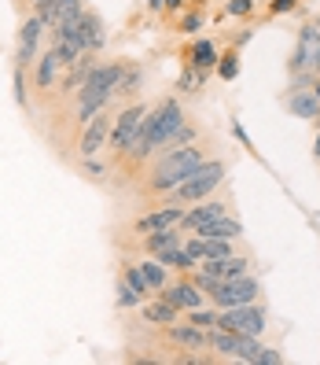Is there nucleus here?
Returning <instances> with one entry per match:
<instances>
[{
    "label": "nucleus",
    "mask_w": 320,
    "mask_h": 365,
    "mask_svg": "<svg viewBox=\"0 0 320 365\" xmlns=\"http://www.w3.org/2000/svg\"><path fill=\"white\" fill-rule=\"evenodd\" d=\"M206 163V155L199 152L196 144H184V148H169V152H162V159L155 163V170H151V178H147V188L151 192H174L191 170L196 166H203Z\"/></svg>",
    "instance_id": "nucleus-1"
},
{
    "label": "nucleus",
    "mask_w": 320,
    "mask_h": 365,
    "mask_svg": "<svg viewBox=\"0 0 320 365\" xmlns=\"http://www.w3.org/2000/svg\"><path fill=\"white\" fill-rule=\"evenodd\" d=\"M225 163H218V159H206L203 166H196L191 174L169 192V203H199V200H206V196H213V188H218L221 181H225Z\"/></svg>",
    "instance_id": "nucleus-2"
},
{
    "label": "nucleus",
    "mask_w": 320,
    "mask_h": 365,
    "mask_svg": "<svg viewBox=\"0 0 320 365\" xmlns=\"http://www.w3.org/2000/svg\"><path fill=\"white\" fill-rule=\"evenodd\" d=\"M210 347L221 351L232 361H247V365H258L262 354V343L258 336H243V332H225V329H210Z\"/></svg>",
    "instance_id": "nucleus-3"
},
{
    "label": "nucleus",
    "mask_w": 320,
    "mask_h": 365,
    "mask_svg": "<svg viewBox=\"0 0 320 365\" xmlns=\"http://www.w3.org/2000/svg\"><path fill=\"white\" fill-rule=\"evenodd\" d=\"M225 332H243V336H262L265 332V310L258 303H243V307H228L218 314V325Z\"/></svg>",
    "instance_id": "nucleus-4"
},
{
    "label": "nucleus",
    "mask_w": 320,
    "mask_h": 365,
    "mask_svg": "<svg viewBox=\"0 0 320 365\" xmlns=\"http://www.w3.org/2000/svg\"><path fill=\"white\" fill-rule=\"evenodd\" d=\"M291 74H320V26L306 23L298 30V48L287 59Z\"/></svg>",
    "instance_id": "nucleus-5"
},
{
    "label": "nucleus",
    "mask_w": 320,
    "mask_h": 365,
    "mask_svg": "<svg viewBox=\"0 0 320 365\" xmlns=\"http://www.w3.org/2000/svg\"><path fill=\"white\" fill-rule=\"evenodd\" d=\"M144 118H147V107L144 103H129V107H122V115L114 118V130H111V144L114 148V155H125L129 152V144L137 140V133L144 130Z\"/></svg>",
    "instance_id": "nucleus-6"
},
{
    "label": "nucleus",
    "mask_w": 320,
    "mask_h": 365,
    "mask_svg": "<svg viewBox=\"0 0 320 365\" xmlns=\"http://www.w3.org/2000/svg\"><path fill=\"white\" fill-rule=\"evenodd\" d=\"M258 292H262V284L247 273V277H236V281H221V288L213 292V295H206V299H210L218 310H228V307L258 303Z\"/></svg>",
    "instance_id": "nucleus-7"
},
{
    "label": "nucleus",
    "mask_w": 320,
    "mask_h": 365,
    "mask_svg": "<svg viewBox=\"0 0 320 365\" xmlns=\"http://www.w3.org/2000/svg\"><path fill=\"white\" fill-rule=\"evenodd\" d=\"M107 140H111V115H107V107H103V111H100L92 122H85V130H81V140H78V152H81V159L96 155Z\"/></svg>",
    "instance_id": "nucleus-8"
},
{
    "label": "nucleus",
    "mask_w": 320,
    "mask_h": 365,
    "mask_svg": "<svg viewBox=\"0 0 320 365\" xmlns=\"http://www.w3.org/2000/svg\"><path fill=\"white\" fill-rule=\"evenodd\" d=\"M181 218H184V207L181 203H166L151 214H144V218L133 222V232L147 236V232H159V229H181Z\"/></svg>",
    "instance_id": "nucleus-9"
},
{
    "label": "nucleus",
    "mask_w": 320,
    "mask_h": 365,
    "mask_svg": "<svg viewBox=\"0 0 320 365\" xmlns=\"http://www.w3.org/2000/svg\"><path fill=\"white\" fill-rule=\"evenodd\" d=\"M81 11H85V0H37L33 4V15H41V23L48 30H55L59 23H67V19H74Z\"/></svg>",
    "instance_id": "nucleus-10"
},
{
    "label": "nucleus",
    "mask_w": 320,
    "mask_h": 365,
    "mask_svg": "<svg viewBox=\"0 0 320 365\" xmlns=\"http://www.w3.org/2000/svg\"><path fill=\"white\" fill-rule=\"evenodd\" d=\"M74 37L81 41V48L85 52H100L103 48V41H107V30H103V19L100 15H92V11H81V15H74Z\"/></svg>",
    "instance_id": "nucleus-11"
},
{
    "label": "nucleus",
    "mask_w": 320,
    "mask_h": 365,
    "mask_svg": "<svg viewBox=\"0 0 320 365\" xmlns=\"http://www.w3.org/2000/svg\"><path fill=\"white\" fill-rule=\"evenodd\" d=\"M45 30H48V26L41 23V15H30L26 23H23V30H18V56H15L18 67H30V63L41 56L37 45H41V34H45Z\"/></svg>",
    "instance_id": "nucleus-12"
},
{
    "label": "nucleus",
    "mask_w": 320,
    "mask_h": 365,
    "mask_svg": "<svg viewBox=\"0 0 320 365\" xmlns=\"http://www.w3.org/2000/svg\"><path fill=\"white\" fill-rule=\"evenodd\" d=\"M203 295H206V292H203L196 281H177L174 288L166 284V288L159 292V299H166L169 307H177V310H184V314L196 310V307H203Z\"/></svg>",
    "instance_id": "nucleus-13"
},
{
    "label": "nucleus",
    "mask_w": 320,
    "mask_h": 365,
    "mask_svg": "<svg viewBox=\"0 0 320 365\" xmlns=\"http://www.w3.org/2000/svg\"><path fill=\"white\" fill-rule=\"evenodd\" d=\"M221 214H228V203H225V200H210V196H206V200H199L191 210H184L181 229H191V232H196V229H203L206 222L221 218Z\"/></svg>",
    "instance_id": "nucleus-14"
},
{
    "label": "nucleus",
    "mask_w": 320,
    "mask_h": 365,
    "mask_svg": "<svg viewBox=\"0 0 320 365\" xmlns=\"http://www.w3.org/2000/svg\"><path fill=\"white\" fill-rule=\"evenodd\" d=\"M169 343H181V347H191V351H210V329L188 325V321H174V325H169Z\"/></svg>",
    "instance_id": "nucleus-15"
},
{
    "label": "nucleus",
    "mask_w": 320,
    "mask_h": 365,
    "mask_svg": "<svg viewBox=\"0 0 320 365\" xmlns=\"http://www.w3.org/2000/svg\"><path fill=\"white\" fill-rule=\"evenodd\" d=\"M196 236H203V240H240V236H243V222L232 218V214H221V218H213L203 229H196Z\"/></svg>",
    "instance_id": "nucleus-16"
},
{
    "label": "nucleus",
    "mask_w": 320,
    "mask_h": 365,
    "mask_svg": "<svg viewBox=\"0 0 320 365\" xmlns=\"http://www.w3.org/2000/svg\"><path fill=\"white\" fill-rule=\"evenodd\" d=\"M287 111H291L294 118H320V96H316L313 89H291Z\"/></svg>",
    "instance_id": "nucleus-17"
},
{
    "label": "nucleus",
    "mask_w": 320,
    "mask_h": 365,
    "mask_svg": "<svg viewBox=\"0 0 320 365\" xmlns=\"http://www.w3.org/2000/svg\"><path fill=\"white\" fill-rule=\"evenodd\" d=\"M59 67H63V59H59L55 48H48V52H41V56H37V89H41V93H48L52 85H55Z\"/></svg>",
    "instance_id": "nucleus-18"
},
{
    "label": "nucleus",
    "mask_w": 320,
    "mask_h": 365,
    "mask_svg": "<svg viewBox=\"0 0 320 365\" xmlns=\"http://www.w3.org/2000/svg\"><path fill=\"white\" fill-rule=\"evenodd\" d=\"M218 59H221L218 48H213V41H206V37L196 41V45L188 48V63H191V67H199L203 74H210L213 67H218Z\"/></svg>",
    "instance_id": "nucleus-19"
},
{
    "label": "nucleus",
    "mask_w": 320,
    "mask_h": 365,
    "mask_svg": "<svg viewBox=\"0 0 320 365\" xmlns=\"http://www.w3.org/2000/svg\"><path fill=\"white\" fill-rule=\"evenodd\" d=\"M181 229H159V232H147L144 236V251H151V255H162L169 247H181Z\"/></svg>",
    "instance_id": "nucleus-20"
},
{
    "label": "nucleus",
    "mask_w": 320,
    "mask_h": 365,
    "mask_svg": "<svg viewBox=\"0 0 320 365\" xmlns=\"http://www.w3.org/2000/svg\"><path fill=\"white\" fill-rule=\"evenodd\" d=\"M140 310H144V321H151V325H166V329H169L174 321H181V317H177L181 310L169 307L166 299H159V303H144Z\"/></svg>",
    "instance_id": "nucleus-21"
},
{
    "label": "nucleus",
    "mask_w": 320,
    "mask_h": 365,
    "mask_svg": "<svg viewBox=\"0 0 320 365\" xmlns=\"http://www.w3.org/2000/svg\"><path fill=\"white\" fill-rule=\"evenodd\" d=\"M155 259H159L166 269H181V273H191V269L199 266V262L184 251V244H181V247H169V251H162V255H155Z\"/></svg>",
    "instance_id": "nucleus-22"
},
{
    "label": "nucleus",
    "mask_w": 320,
    "mask_h": 365,
    "mask_svg": "<svg viewBox=\"0 0 320 365\" xmlns=\"http://www.w3.org/2000/svg\"><path fill=\"white\" fill-rule=\"evenodd\" d=\"M140 85H144V71H140V67H125L114 100H129V96H137V93H140Z\"/></svg>",
    "instance_id": "nucleus-23"
},
{
    "label": "nucleus",
    "mask_w": 320,
    "mask_h": 365,
    "mask_svg": "<svg viewBox=\"0 0 320 365\" xmlns=\"http://www.w3.org/2000/svg\"><path fill=\"white\" fill-rule=\"evenodd\" d=\"M140 273L147 277V284H151V292H162L166 288V266L159 259H147V262H137Z\"/></svg>",
    "instance_id": "nucleus-24"
},
{
    "label": "nucleus",
    "mask_w": 320,
    "mask_h": 365,
    "mask_svg": "<svg viewBox=\"0 0 320 365\" xmlns=\"http://www.w3.org/2000/svg\"><path fill=\"white\" fill-rule=\"evenodd\" d=\"M203 85H206V74H203L199 67H191V63H188L184 74H181V81H177V89H181V93H199Z\"/></svg>",
    "instance_id": "nucleus-25"
},
{
    "label": "nucleus",
    "mask_w": 320,
    "mask_h": 365,
    "mask_svg": "<svg viewBox=\"0 0 320 365\" xmlns=\"http://www.w3.org/2000/svg\"><path fill=\"white\" fill-rule=\"evenodd\" d=\"M118 307H125V310H133V307H144V295L129 284V281H125V277H122V281H118Z\"/></svg>",
    "instance_id": "nucleus-26"
},
{
    "label": "nucleus",
    "mask_w": 320,
    "mask_h": 365,
    "mask_svg": "<svg viewBox=\"0 0 320 365\" xmlns=\"http://www.w3.org/2000/svg\"><path fill=\"white\" fill-rule=\"evenodd\" d=\"M122 277H125V281H129V284H133V288H137L144 299L151 295V284H147V277L140 273V266H137V262H125V266H122Z\"/></svg>",
    "instance_id": "nucleus-27"
},
{
    "label": "nucleus",
    "mask_w": 320,
    "mask_h": 365,
    "mask_svg": "<svg viewBox=\"0 0 320 365\" xmlns=\"http://www.w3.org/2000/svg\"><path fill=\"white\" fill-rule=\"evenodd\" d=\"M228 255H232V240H203V259H228Z\"/></svg>",
    "instance_id": "nucleus-28"
},
{
    "label": "nucleus",
    "mask_w": 320,
    "mask_h": 365,
    "mask_svg": "<svg viewBox=\"0 0 320 365\" xmlns=\"http://www.w3.org/2000/svg\"><path fill=\"white\" fill-rule=\"evenodd\" d=\"M188 325H199V329H213L218 325V310H203V307H196V310H188Z\"/></svg>",
    "instance_id": "nucleus-29"
},
{
    "label": "nucleus",
    "mask_w": 320,
    "mask_h": 365,
    "mask_svg": "<svg viewBox=\"0 0 320 365\" xmlns=\"http://www.w3.org/2000/svg\"><path fill=\"white\" fill-rule=\"evenodd\" d=\"M218 74H221L225 81H232V78H236V74H240V56H236V52L221 56V59H218Z\"/></svg>",
    "instance_id": "nucleus-30"
},
{
    "label": "nucleus",
    "mask_w": 320,
    "mask_h": 365,
    "mask_svg": "<svg viewBox=\"0 0 320 365\" xmlns=\"http://www.w3.org/2000/svg\"><path fill=\"white\" fill-rule=\"evenodd\" d=\"M26 67H18V63H15V100L18 103H26V89H23V85H26V74H23Z\"/></svg>",
    "instance_id": "nucleus-31"
},
{
    "label": "nucleus",
    "mask_w": 320,
    "mask_h": 365,
    "mask_svg": "<svg viewBox=\"0 0 320 365\" xmlns=\"http://www.w3.org/2000/svg\"><path fill=\"white\" fill-rule=\"evenodd\" d=\"M258 365H284V354H280V351H272V347H262Z\"/></svg>",
    "instance_id": "nucleus-32"
},
{
    "label": "nucleus",
    "mask_w": 320,
    "mask_h": 365,
    "mask_svg": "<svg viewBox=\"0 0 320 365\" xmlns=\"http://www.w3.org/2000/svg\"><path fill=\"white\" fill-rule=\"evenodd\" d=\"M199 30H203V15H184L181 34H199Z\"/></svg>",
    "instance_id": "nucleus-33"
},
{
    "label": "nucleus",
    "mask_w": 320,
    "mask_h": 365,
    "mask_svg": "<svg viewBox=\"0 0 320 365\" xmlns=\"http://www.w3.org/2000/svg\"><path fill=\"white\" fill-rule=\"evenodd\" d=\"M81 170H85V174H89L92 181H103V174H107V170H103V166H100V163H96L92 155H89V159H85V166H81Z\"/></svg>",
    "instance_id": "nucleus-34"
},
{
    "label": "nucleus",
    "mask_w": 320,
    "mask_h": 365,
    "mask_svg": "<svg viewBox=\"0 0 320 365\" xmlns=\"http://www.w3.org/2000/svg\"><path fill=\"white\" fill-rule=\"evenodd\" d=\"M254 0H228V15H250Z\"/></svg>",
    "instance_id": "nucleus-35"
},
{
    "label": "nucleus",
    "mask_w": 320,
    "mask_h": 365,
    "mask_svg": "<svg viewBox=\"0 0 320 365\" xmlns=\"http://www.w3.org/2000/svg\"><path fill=\"white\" fill-rule=\"evenodd\" d=\"M294 4H298V0H272L269 8H272V15H284V11H291Z\"/></svg>",
    "instance_id": "nucleus-36"
},
{
    "label": "nucleus",
    "mask_w": 320,
    "mask_h": 365,
    "mask_svg": "<svg viewBox=\"0 0 320 365\" xmlns=\"http://www.w3.org/2000/svg\"><path fill=\"white\" fill-rule=\"evenodd\" d=\"M232 130H236V137H240V144H247V148H250V137H247V130H243V125H240V122H232Z\"/></svg>",
    "instance_id": "nucleus-37"
},
{
    "label": "nucleus",
    "mask_w": 320,
    "mask_h": 365,
    "mask_svg": "<svg viewBox=\"0 0 320 365\" xmlns=\"http://www.w3.org/2000/svg\"><path fill=\"white\" fill-rule=\"evenodd\" d=\"M162 4H166V8H169V11H177V8H181V4H184V0H162Z\"/></svg>",
    "instance_id": "nucleus-38"
},
{
    "label": "nucleus",
    "mask_w": 320,
    "mask_h": 365,
    "mask_svg": "<svg viewBox=\"0 0 320 365\" xmlns=\"http://www.w3.org/2000/svg\"><path fill=\"white\" fill-rule=\"evenodd\" d=\"M147 8H151V11H162L166 4H162V0H147Z\"/></svg>",
    "instance_id": "nucleus-39"
},
{
    "label": "nucleus",
    "mask_w": 320,
    "mask_h": 365,
    "mask_svg": "<svg viewBox=\"0 0 320 365\" xmlns=\"http://www.w3.org/2000/svg\"><path fill=\"white\" fill-rule=\"evenodd\" d=\"M313 155L320 159V137H316V144H313Z\"/></svg>",
    "instance_id": "nucleus-40"
},
{
    "label": "nucleus",
    "mask_w": 320,
    "mask_h": 365,
    "mask_svg": "<svg viewBox=\"0 0 320 365\" xmlns=\"http://www.w3.org/2000/svg\"><path fill=\"white\" fill-rule=\"evenodd\" d=\"M316 96H320V85H316Z\"/></svg>",
    "instance_id": "nucleus-41"
},
{
    "label": "nucleus",
    "mask_w": 320,
    "mask_h": 365,
    "mask_svg": "<svg viewBox=\"0 0 320 365\" xmlns=\"http://www.w3.org/2000/svg\"><path fill=\"white\" fill-rule=\"evenodd\" d=\"M30 4H37V0H30Z\"/></svg>",
    "instance_id": "nucleus-42"
},
{
    "label": "nucleus",
    "mask_w": 320,
    "mask_h": 365,
    "mask_svg": "<svg viewBox=\"0 0 320 365\" xmlns=\"http://www.w3.org/2000/svg\"><path fill=\"white\" fill-rule=\"evenodd\" d=\"M316 26H320V23H316Z\"/></svg>",
    "instance_id": "nucleus-43"
}]
</instances>
